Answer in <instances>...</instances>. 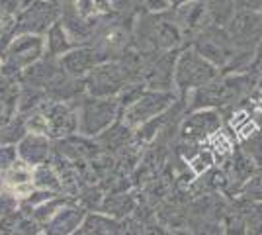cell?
I'll use <instances>...</instances> for the list:
<instances>
[{"label":"cell","mask_w":262,"mask_h":235,"mask_svg":"<svg viewBox=\"0 0 262 235\" xmlns=\"http://www.w3.org/2000/svg\"><path fill=\"white\" fill-rule=\"evenodd\" d=\"M131 139H133V130L127 127L121 120H118L104 134H100L94 141L104 151H121V149H127Z\"/></svg>","instance_id":"19"},{"label":"cell","mask_w":262,"mask_h":235,"mask_svg":"<svg viewBox=\"0 0 262 235\" xmlns=\"http://www.w3.org/2000/svg\"><path fill=\"white\" fill-rule=\"evenodd\" d=\"M49 102V96L43 89L22 84L20 87V96H18V116H26L35 110H41Z\"/></svg>","instance_id":"24"},{"label":"cell","mask_w":262,"mask_h":235,"mask_svg":"<svg viewBox=\"0 0 262 235\" xmlns=\"http://www.w3.org/2000/svg\"><path fill=\"white\" fill-rule=\"evenodd\" d=\"M147 12H164L170 10V0H141Z\"/></svg>","instance_id":"39"},{"label":"cell","mask_w":262,"mask_h":235,"mask_svg":"<svg viewBox=\"0 0 262 235\" xmlns=\"http://www.w3.org/2000/svg\"><path fill=\"white\" fill-rule=\"evenodd\" d=\"M221 224H223L225 235H247V216H245V212L227 210Z\"/></svg>","instance_id":"30"},{"label":"cell","mask_w":262,"mask_h":235,"mask_svg":"<svg viewBox=\"0 0 262 235\" xmlns=\"http://www.w3.org/2000/svg\"><path fill=\"white\" fill-rule=\"evenodd\" d=\"M59 67L63 69V73H67L73 78H84L98 65H102L104 61H110V57L98 49L96 45H77L71 51H67L65 55L57 57Z\"/></svg>","instance_id":"12"},{"label":"cell","mask_w":262,"mask_h":235,"mask_svg":"<svg viewBox=\"0 0 262 235\" xmlns=\"http://www.w3.org/2000/svg\"><path fill=\"white\" fill-rule=\"evenodd\" d=\"M82 231L86 235H123V224L106 213H86Z\"/></svg>","instance_id":"22"},{"label":"cell","mask_w":262,"mask_h":235,"mask_svg":"<svg viewBox=\"0 0 262 235\" xmlns=\"http://www.w3.org/2000/svg\"><path fill=\"white\" fill-rule=\"evenodd\" d=\"M176 51H155L143 53L141 80L151 90H174V63Z\"/></svg>","instance_id":"10"},{"label":"cell","mask_w":262,"mask_h":235,"mask_svg":"<svg viewBox=\"0 0 262 235\" xmlns=\"http://www.w3.org/2000/svg\"><path fill=\"white\" fill-rule=\"evenodd\" d=\"M73 106L77 110L78 134L90 139H96L100 134H104L121 116L118 98H96L84 94L73 102Z\"/></svg>","instance_id":"3"},{"label":"cell","mask_w":262,"mask_h":235,"mask_svg":"<svg viewBox=\"0 0 262 235\" xmlns=\"http://www.w3.org/2000/svg\"><path fill=\"white\" fill-rule=\"evenodd\" d=\"M24 118V127H26V134H33V135H47L49 137V123H47V118L41 110H35V112H30L22 116Z\"/></svg>","instance_id":"32"},{"label":"cell","mask_w":262,"mask_h":235,"mask_svg":"<svg viewBox=\"0 0 262 235\" xmlns=\"http://www.w3.org/2000/svg\"><path fill=\"white\" fill-rule=\"evenodd\" d=\"M43 233V225L39 222H35L32 216H24L16 222L12 235H41Z\"/></svg>","instance_id":"35"},{"label":"cell","mask_w":262,"mask_h":235,"mask_svg":"<svg viewBox=\"0 0 262 235\" xmlns=\"http://www.w3.org/2000/svg\"><path fill=\"white\" fill-rule=\"evenodd\" d=\"M32 168L30 165H26L24 161H18L14 167H10L6 173H2V186L4 190H16L20 186H28L32 184Z\"/></svg>","instance_id":"26"},{"label":"cell","mask_w":262,"mask_h":235,"mask_svg":"<svg viewBox=\"0 0 262 235\" xmlns=\"http://www.w3.org/2000/svg\"><path fill=\"white\" fill-rule=\"evenodd\" d=\"M32 184L37 190L57 192V194L63 190L59 173L51 163H43V165H37L32 168Z\"/></svg>","instance_id":"23"},{"label":"cell","mask_w":262,"mask_h":235,"mask_svg":"<svg viewBox=\"0 0 262 235\" xmlns=\"http://www.w3.org/2000/svg\"><path fill=\"white\" fill-rule=\"evenodd\" d=\"M247 235H262V212L258 206L254 212L247 213Z\"/></svg>","instance_id":"38"},{"label":"cell","mask_w":262,"mask_h":235,"mask_svg":"<svg viewBox=\"0 0 262 235\" xmlns=\"http://www.w3.org/2000/svg\"><path fill=\"white\" fill-rule=\"evenodd\" d=\"M186 2H192V0H170V8H176L180 4H186Z\"/></svg>","instance_id":"42"},{"label":"cell","mask_w":262,"mask_h":235,"mask_svg":"<svg viewBox=\"0 0 262 235\" xmlns=\"http://www.w3.org/2000/svg\"><path fill=\"white\" fill-rule=\"evenodd\" d=\"M86 213V208L69 202L43 225V235H75L84 224Z\"/></svg>","instance_id":"16"},{"label":"cell","mask_w":262,"mask_h":235,"mask_svg":"<svg viewBox=\"0 0 262 235\" xmlns=\"http://www.w3.org/2000/svg\"><path fill=\"white\" fill-rule=\"evenodd\" d=\"M73 47H77V44L73 41V37L69 35V32L65 30V26L59 22H55L49 32L45 34V49H47V55L49 57H61L65 55L67 51H71Z\"/></svg>","instance_id":"21"},{"label":"cell","mask_w":262,"mask_h":235,"mask_svg":"<svg viewBox=\"0 0 262 235\" xmlns=\"http://www.w3.org/2000/svg\"><path fill=\"white\" fill-rule=\"evenodd\" d=\"M51 2H57V4H59V0H51Z\"/></svg>","instance_id":"46"},{"label":"cell","mask_w":262,"mask_h":235,"mask_svg":"<svg viewBox=\"0 0 262 235\" xmlns=\"http://www.w3.org/2000/svg\"><path fill=\"white\" fill-rule=\"evenodd\" d=\"M63 69L59 67V61L55 57L45 55L39 59L37 63H33L32 67H28L20 75L22 84H30V87H37V89H47V84L53 80Z\"/></svg>","instance_id":"18"},{"label":"cell","mask_w":262,"mask_h":235,"mask_svg":"<svg viewBox=\"0 0 262 235\" xmlns=\"http://www.w3.org/2000/svg\"><path fill=\"white\" fill-rule=\"evenodd\" d=\"M41 112L47 118L49 123V139H65L71 135L78 134V120L77 110L69 102L49 100L41 108Z\"/></svg>","instance_id":"13"},{"label":"cell","mask_w":262,"mask_h":235,"mask_svg":"<svg viewBox=\"0 0 262 235\" xmlns=\"http://www.w3.org/2000/svg\"><path fill=\"white\" fill-rule=\"evenodd\" d=\"M61 18V4L51 0H22L20 10L16 12L14 20V35L35 34L45 35L49 28Z\"/></svg>","instance_id":"8"},{"label":"cell","mask_w":262,"mask_h":235,"mask_svg":"<svg viewBox=\"0 0 262 235\" xmlns=\"http://www.w3.org/2000/svg\"><path fill=\"white\" fill-rule=\"evenodd\" d=\"M260 12H262V10H260Z\"/></svg>","instance_id":"47"},{"label":"cell","mask_w":262,"mask_h":235,"mask_svg":"<svg viewBox=\"0 0 262 235\" xmlns=\"http://www.w3.org/2000/svg\"><path fill=\"white\" fill-rule=\"evenodd\" d=\"M190 235H225L223 231V224L219 220H209V218H196L190 227H188Z\"/></svg>","instance_id":"31"},{"label":"cell","mask_w":262,"mask_h":235,"mask_svg":"<svg viewBox=\"0 0 262 235\" xmlns=\"http://www.w3.org/2000/svg\"><path fill=\"white\" fill-rule=\"evenodd\" d=\"M16 149H18L20 161H24L30 167H37V165L49 163V159L53 155V141L47 135L26 134L16 143Z\"/></svg>","instance_id":"17"},{"label":"cell","mask_w":262,"mask_h":235,"mask_svg":"<svg viewBox=\"0 0 262 235\" xmlns=\"http://www.w3.org/2000/svg\"><path fill=\"white\" fill-rule=\"evenodd\" d=\"M225 30L237 45L254 47L262 41V12L237 10Z\"/></svg>","instance_id":"14"},{"label":"cell","mask_w":262,"mask_h":235,"mask_svg":"<svg viewBox=\"0 0 262 235\" xmlns=\"http://www.w3.org/2000/svg\"><path fill=\"white\" fill-rule=\"evenodd\" d=\"M256 206H258V210H260V212H262V204H256Z\"/></svg>","instance_id":"45"},{"label":"cell","mask_w":262,"mask_h":235,"mask_svg":"<svg viewBox=\"0 0 262 235\" xmlns=\"http://www.w3.org/2000/svg\"><path fill=\"white\" fill-rule=\"evenodd\" d=\"M18 210H20V202L16 200L8 190L0 192V218L18 212Z\"/></svg>","instance_id":"37"},{"label":"cell","mask_w":262,"mask_h":235,"mask_svg":"<svg viewBox=\"0 0 262 235\" xmlns=\"http://www.w3.org/2000/svg\"><path fill=\"white\" fill-rule=\"evenodd\" d=\"M194 51H198L204 59H208L211 65L223 73L225 69L233 63V59L239 55L241 45L233 41V37L227 34L225 28L219 26H208L206 30H202L196 37H192V45Z\"/></svg>","instance_id":"6"},{"label":"cell","mask_w":262,"mask_h":235,"mask_svg":"<svg viewBox=\"0 0 262 235\" xmlns=\"http://www.w3.org/2000/svg\"><path fill=\"white\" fill-rule=\"evenodd\" d=\"M170 14L174 18L176 26L180 28L184 39L186 37H190V39L196 37L202 30L211 26V20H209L204 0H192V2L180 4L176 8H170Z\"/></svg>","instance_id":"15"},{"label":"cell","mask_w":262,"mask_h":235,"mask_svg":"<svg viewBox=\"0 0 262 235\" xmlns=\"http://www.w3.org/2000/svg\"><path fill=\"white\" fill-rule=\"evenodd\" d=\"M47 55L45 49V35L35 34H18L10 39V44L4 49L0 73L6 77L22 75L28 67L37 63Z\"/></svg>","instance_id":"5"},{"label":"cell","mask_w":262,"mask_h":235,"mask_svg":"<svg viewBox=\"0 0 262 235\" xmlns=\"http://www.w3.org/2000/svg\"><path fill=\"white\" fill-rule=\"evenodd\" d=\"M20 6H22V0H0V10L10 16H16Z\"/></svg>","instance_id":"41"},{"label":"cell","mask_w":262,"mask_h":235,"mask_svg":"<svg viewBox=\"0 0 262 235\" xmlns=\"http://www.w3.org/2000/svg\"><path fill=\"white\" fill-rule=\"evenodd\" d=\"M221 75L215 65H211L208 59L194 51L192 47H186L178 51L174 63V92L188 96L190 92L209 84L211 80Z\"/></svg>","instance_id":"4"},{"label":"cell","mask_w":262,"mask_h":235,"mask_svg":"<svg viewBox=\"0 0 262 235\" xmlns=\"http://www.w3.org/2000/svg\"><path fill=\"white\" fill-rule=\"evenodd\" d=\"M145 90H147V87H145V82H143V80H129V82L120 90V94L116 96L118 102H120L121 110H123V108H127V106H131V104L137 100Z\"/></svg>","instance_id":"33"},{"label":"cell","mask_w":262,"mask_h":235,"mask_svg":"<svg viewBox=\"0 0 262 235\" xmlns=\"http://www.w3.org/2000/svg\"><path fill=\"white\" fill-rule=\"evenodd\" d=\"M65 204H69L65 196H61V194H55L53 198H49V200H45L43 204H39V206H35L30 216H32L35 222H39L41 225H45L51 218H53L55 213L59 212Z\"/></svg>","instance_id":"27"},{"label":"cell","mask_w":262,"mask_h":235,"mask_svg":"<svg viewBox=\"0 0 262 235\" xmlns=\"http://www.w3.org/2000/svg\"><path fill=\"white\" fill-rule=\"evenodd\" d=\"M241 149L245 151V155L251 157L256 167H262V132H254L252 135L245 137Z\"/></svg>","instance_id":"34"},{"label":"cell","mask_w":262,"mask_h":235,"mask_svg":"<svg viewBox=\"0 0 262 235\" xmlns=\"http://www.w3.org/2000/svg\"><path fill=\"white\" fill-rule=\"evenodd\" d=\"M4 190V186H2V180H0V192Z\"/></svg>","instance_id":"44"},{"label":"cell","mask_w":262,"mask_h":235,"mask_svg":"<svg viewBox=\"0 0 262 235\" xmlns=\"http://www.w3.org/2000/svg\"><path fill=\"white\" fill-rule=\"evenodd\" d=\"M133 39L141 53L176 51L186 41L170 10L143 12L133 28Z\"/></svg>","instance_id":"2"},{"label":"cell","mask_w":262,"mask_h":235,"mask_svg":"<svg viewBox=\"0 0 262 235\" xmlns=\"http://www.w3.org/2000/svg\"><path fill=\"white\" fill-rule=\"evenodd\" d=\"M258 77L252 73H221L215 80L202 89L190 92L186 106L190 110H223L239 104L243 98L252 94Z\"/></svg>","instance_id":"1"},{"label":"cell","mask_w":262,"mask_h":235,"mask_svg":"<svg viewBox=\"0 0 262 235\" xmlns=\"http://www.w3.org/2000/svg\"><path fill=\"white\" fill-rule=\"evenodd\" d=\"M135 210H137V200L129 192H116V194L104 196V200L100 204V212L114 218V220L129 218Z\"/></svg>","instance_id":"20"},{"label":"cell","mask_w":262,"mask_h":235,"mask_svg":"<svg viewBox=\"0 0 262 235\" xmlns=\"http://www.w3.org/2000/svg\"><path fill=\"white\" fill-rule=\"evenodd\" d=\"M82 82H84V92L88 96L116 98L120 94V90L129 82V78L118 59H110L96 69H92L86 77L82 78Z\"/></svg>","instance_id":"9"},{"label":"cell","mask_w":262,"mask_h":235,"mask_svg":"<svg viewBox=\"0 0 262 235\" xmlns=\"http://www.w3.org/2000/svg\"><path fill=\"white\" fill-rule=\"evenodd\" d=\"M186 163H188V168L192 170V175L198 179V177L206 175L209 168L213 167L215 157H213V151H211V149H204V147H200V149H196V153H194V155L186 159Z\"/></svg>","instance_id":"28"},{"label":"cell","mask_w":262,"mask_h":235,"mask_svg":"<svg viewBox=\"0 0 262 235\" xmlns=\"http://www.w3.org/2000/svg\"><path fill=\"white\" fill-rule=\"evenodd\" d=\"M221 125H223V116L219 110H209V108L192 110L180 122L178 134L184 143L198 145V143L209 141L213 135H217L221 132Z\"/></svg>","instance_id":"11"},{"label":"cell","mask_w":262,"mask_h":235,"mask_svg":"<svg viewBox=\"0 0 262 235\" xmlns=\"http://www.w3.org/2000/svg\"><path fill=\"white\" fill-rule=\"evenodd\" d=\"M239 196L249 204H262V170H256L251 179L243 182Z\"/></svg>","instance_id":"29"},{"label":"cell","mask_w":262,"mask_h":235,"mask_svg":"<svg viewBox=\"0 0 262 235\" xmlns=\"http://www.w3.org/2000/svg\"><path fill=\"white\" fill-rule=\"evenodd\" d=\"M237 10H252L260 12L262 10V0H235Z\"/></svg>","instance_id":"40"},{"label":"cell","mask_w":262,"mask_h":235,"mask_svg":"<svg viewBox=\"0 0 262 235\" xmlns=\"http://www.w3.org/2000/svg\"><path fill=\"white\" fill-rule=\"evenodd\" d=\"M18 149L16 145H0V175L6 173L10 167H14L18 163Z\"/></svg>","instance_id":"36"},{"label":"cell","mask_w":262,"mask_h":235,"mask_svg":"<svg viewBox=\"0 0 262 235\" xmlns=\"http://www.w3.org/2000/svg\"><path fill=\"white\" fill-rule=\"evenodd\" d=\"M178 100V94L174 90H151L147 89L131 106L121 110L120 120L131 130L141 127L143 123L151 122L155 118L166 114L174 102Z\"/></svg>","instance_id":"7"},{"label":"cell","mask_w":262,"mask_h":235,"mask_svg":"<svg viewBox=\"0 0 262 235\" xmlns=\"http://www.w3.org/2000/svg\"><path fill=\"white\" fill-rule=\"evenodd\" d=\"M204 4H206L211 24L219 26V28H227V24L237 12L235 0H204Z\"/></svg>","instance_id":"25"},{"label":"cell","mask_w":262,"mask_h":235,"mask_svg":"<svg viewBox=\"0 0 262 235\" xmlns=\"http://www.w3.org/2000/svg\"><path fill=\"white\" fill-rule=\"evenodd\" d=\"M256 92L262 94V77H258V80H256Z\"/></svg>","instance_id":"43"}]
</instances>
